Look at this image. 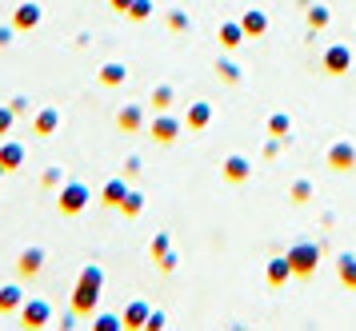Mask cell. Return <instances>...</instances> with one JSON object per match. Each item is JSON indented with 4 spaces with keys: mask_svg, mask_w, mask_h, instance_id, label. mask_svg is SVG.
Returning <instances> with one entry per match:
<instances>
[{
    "mask_svg": "<svg viewBox=\"0 0 356 331\" xmlns=\"http://www.w3.org/2000/svg\"><path fill=\"white\" fill-rule=\"evenodd\" d=\"M60 124V112L56 108H49V112H40V116H36V132H40V136H52V128Z\"/></svg>",
    "mask_w": 356,
    "mask_h": 331,
    "instance_id": "10",
    "label": "cell"
},
{
    "mask_svg": "<svg viewBox=\"0 0 356 331\" xmlns=\"http://www.w3.org/2000/svg\"><path fill=\"white\" fill-rule=\"evenodd\" d=\"M8 124H13V108H0V132H8Z\"/></svg>",
    "mask_w": 356,
    "mask_h": 331,
    "instance_id": "30",
    "label": "cell"
},
{
    "mask_svg": "<svg viewBox=\"0 0 356 331\" xmlns=\"http://www.w3.org/2000/svg\"><path fill=\"white\" fill-rule=\"evenodd\" d=\"M20 160H24V148H20V144H4V148H0V164H4V168H17Z\"/></svg>",
    "mask_w": 356,
    "mask_h": 331,
    "instance_id": "13",
    "label": "cell"
},
{
    "mask_svg": "<svg viewBox=\"0 0 356 331\" xmlns=\"http://www.w3.org/2000/svg\"><path fill=\"white\" fill-rule=\"evenodd\" d=\"M289 275H292V264H289V255H284V260H273V264H268V284H284Z\"/></svg>",
    "mask_w": 356,
    "mask_h": 331,
    "instance_id": "8",
    "label": "cell"
},
{
    "mask_svg": "<svg viewBox=\"0 0 356 331\" xmlns=\"http://www.w3.org/2000/svg\"><path fill=\"white\" fill-rule=\"evenodd\" d=\"M40 264H44V252H40V248H29V252L20 255V271H24V275H36Z\"/></svg>",
    "mask_w": 356,
    "mask_h": 331,
    "instance_id": "7",
    "label": "cell"
},
{
    "mask_svg": "<svg viewBox=\"0 0 356 331\" xmlns=\"http://www.w3.org/2000/svg\"><path fill=\"white\" fill-rule=\"evenodd\" d=\"M129 196V188H124V180H108V188H104V204H120Z\"/></svg>",
    "mask_w": 356,
    "mask_h": 331,
    "instance_id": "15",
    "label": "cell"
},
{
    "mask_svg": "<svg viewBox=\"0 0 356 331\" xmlns=\"http://www.w3.org/2000/svg\"><path fill=\"white\" fill-rule=\"evenodd\" d=\"M113 8H120V12H129V8H132V0H113Z\"/></svg>",
    "mask_w": 356,
    "mask_h": 331,
    "instance_id": "32",
    "label": "cell"
},
{
    "mask_svg": "<svg viewBox=\"0 0 356 331\" xmlns=\"http://www.w3.org/2000/svg\"><path fill=\"white\" fill-rule=\"evenodd\" d=\"M209 116H212L209 104H196V108L188 112V124H193V128H204V124H209Z\"/></svg>",
    "mask_w": 356,
    "mask_h": 331,
    "instance_id": "20",
    "label": "cell"
},
{
    "mask_svg": "<svg viewBox=\"0 0 356 331\" xmlns=\"http://www.w3.org/2000/svg\"><path fill=\"white\" fill-rule=\"evenodd\" d=\"M100 268H84L81 271V284H76V296H72V307H76V316H92V307L100 300Z\"/></svg>",
    "mask_w": 356,
    "mask_h": 331,
    "instance_id": "1",
    "label": "cell"
},
{
    "mask_svg": "<svg viewBox=\"0 0 356 331\" xmlns=\"http://www.w3.org/2000/svg\"><path fill=\"white\" fill-rule=\"evenodd\" d=\"M340 280L356 287V255H340Z\"/></svg>",
    "mask_w": 356,
    "mask_h": 331,
    "instance_id": "16",
    "label": "cell"
},
{
    "mask_svg": "<svg viewBox=\"0 0 356 331\" xmlns=\"http://www.w3.org/2000/svg\"><path fill=\"white\" fill-rule=\"evenodd\" d=\"M97 328H100V331H116V328H120V319H116V316H100Z\"/></svg>",
    "mask_w": 356,
    "mask_h": 331,
    "instance_id": "28",
    "label": "cell"
},
{
    "mask_svg": "<svg viewBox=\"0 0 356 331\" xmlns=\"http://www.w3.org/2000/svg\"><path fill=\"white\" fill-rule=\"evenodd\" d=\"M308 20H312V24H328V12H324V8H312V12H308Z\"/></svg>",
    "mask_w": 356,
    "mask_h": 331,
    "instance_id": "29",
    "label": "cell"
},
{
    "mask_svg": "<svg viewBox=\"0 0 356 331\" xmlns=\"http://www.w3.org/2000/svg\"><path fill=\"white\" fill-rule=\"evenodd\" d=\"M0 172H4V164H0Z\"/></svg>",
    "mask_w": 356,
    "mask_h": 331,
    "instance_id": "33",
    "label": "cell"
},
{
    "mask_svg": "<svg viewBox=\"0 0 356 331\" xmlns=\"http://www.w3.org/2000/svg\"><path fill=\"white\" fill-rule=\"evenodd\" d=\"M268 128H273V136H289V116H273V120H268Z\"/></svg>",
    "mask_w": 356,
    "mask_h": 331,
    "instance_id": "23",
    "label": "cell"
},
{
    "mask_svg": "<svg viewBox=\"0 0 356 331\" xmlns=\"http://www.w3.org/2000/svg\"><path fill=\"white\" fill-rule=\"evenodd\" d=\"M289 264H292L296 275H312L316 264H321V248H316V244H296L289 252Z\"/></svg>",
    "mask_w": 356,
    "mask_h": 331,
    "instance_id": "2",
    "label": "cell"
},
{
    "mask_svg": "<svg viewBox=\"0 0 356 331\" xmlns=\"http://www.w3.org/2000/svg\"><path fill=\"white\" fill-rule=\"evenodd\" d=\"M49 316H52V307L44 300H29L24 303V323H29V328H44Z\"/></svg>",
    "mask_w": 356,
    "mask_h": 331,
    "instance_id": "5",
    "label": "cell"
},
{
    "mask_svg": "<svg viewBox=\"0 0 356 331\" xmlns=\"http://www.w3.org/2000/svg\"><path fill=\"white\" fill-rule=\"evenodd\" d=\"M241 32H244V28H236V24H225V32H220V40H225L228 48H236V44H241Z\"/></svg>",
    "mask_w": 356,
    "mask_h": 331,
    "instance_id": "22",
    "label": "cell"
},
{
    "mask_svg": "<svg viewBox=\"0 0 356 331\" xmlns=\"http://www.w3.org/2000/svg\"><path fill=\"white\" fill-rule=\"evenodd\" d=\"M241 28L248 32V36H260V32L268 28V20H264V12H248V16L241 20Z\"/></svg>",
    "mask_w": 356,
    "mask_h": 331,
    "instance_id": "12",
    "label": "cell"
},
{
    "mask_svg": "<svg viewBox=\"0 0 356 331\" xmlns=\"http://www.w3.org/2000/svg\"><path fill=\"white\" fill-rule=\"evenodd\" d=\"M140 124V108H124L120 112V128H136Z\"/></svg>",
    "mask_w": 356,
    "mask_h": 331,
    "instance_id": "24",
    "label": "cell"
},
{
    "mask_svg": "<svg viewBox=\"0 0 356 331\" xmlns=\"http://www.w3.org/2000/svg\"><path fill=\"white\" fill-rule=\"evenodd\" d=\"M33 24H40V8H36V4H20L17 8V28H33Z\"/></svg>",
    "mask_w": 356,
    "mask_h": 331,
    "instance_id": "9",
    "label": "cell"
},
{
    "mask_svg": "<svg viewBox=\"0 0 356 331\" xmlns=\"http://www.w3.org/2000/svg\"><path fill=\"white\" fill-rule=\"evenodd\" d=\"M348 64H353V52H348L344 44L324 52V68H328V72H348Z\"/></svg>",
    "mask_w": 356,
    "mask_h": 331,
    "instance_id": "6",
    "label": "cell"
},
{
    "mask_svg": "<svg viewBox=\"0 0 356 331\" xmlns=\"http://www.w3.org/2000/svg\"><path fill=\"white\" fill-rule=\"evenodd\" d=\"M152 104H156V108H168V104H172V88H156V92H152Z\"/></svg>",
    "mask_w": 356,
    "mask_h": 331,
    "instance_id": "25",
    "label": "cell"
},
{
    "mask_svg": "<svg viewBox=\"0 0 356 331\" xmlns=\"http://www.w3.org/2000/svg\"><path fill=\"white\" fill-rule=\"evenodd\" d=\"M328 164H332V168H337V172H344V168H353L356 164V148L353 144H332V152H328Z\"/></svg>",
    "mask_w": 356,
    "mask_h": 331,
    "instance_id": "4",
    "label": "cell"
},
{
    "mask_svg": "<svg viewBox=\"0 0 356 331\" xmlns=\"http://www.w3.org/2000/svg\"><path fill=\"white\" fill-rule=\"evenodd\" d=\"M140 204H145V196H140V192H129V196H124L116 207H120L124 216H136V212H140Z\"/></svg>",
    "mask_w": 356,
    "mask_h": 331,
    "instance_id": "17",
    "label": "cell"
},
{
    "mask_svg": "<svg viewBox=\"0 0 356 331\" xmlns=\"http://www.w3.org/2000/svg\"><path fill=\"white\" fill-rule=\"evenodd\" d=\"M292 200H296V204L308 200V180H296V184H292Z\"/></svg>",
    "mask_w": 356,
    "mask_h": 331,
    "instance_id": "27",
    "label": "cell"
},
{
    "mask_svg": "<svg viewBox=\"0 0 356 331\" xmlns=\"http://www.w3.org/2000/svg\"><path fill=\"white\" fill-rule=\"evenodd\" d=\"M20 303V287H0V312H13Z\"/></svg>",
    "mask_w": 356,
    "mask_h": 331,
    "instance_id": "18",
    "label": "cell"
},
{
    "mask_svg": "<svg viewBox=\"0 0 356 331\" xmlns=\"http://www.w3.org/2000/svg\"><path fill=\"white\" fill-rule=\"evenodd\" d=\"M132 16H136V20H145L148 12H152V8H148V0H132V8H129Z\"/></svg>",
    "mask_w": 356,
    "mask_h": 331,
    "instance_id": "26",
    "label": "cell"
},
{
    "mask_svg": "<svg viewBox=\"0 0 356 331\" xmlns=\"http://www.w3.org/2000/svg\"><path fill=\"white\" fill-rule=\"evenodd\" d=\"M164 248H168V239H164V236L152 239V255H164Z\"/></svg>",
    "mask_w": 356,
    "mask_h": 331,
    "instance_id": "31",
    "label": "cell"
},
{
    "mask_svg": "<svg viewBox=\"0 0 356 331\" xmlns=\"http://www.w3.org/2000/svg\"><path fill=\"white\" fill-rule=\"evenodd\" d=\"M100 80H104V84H120V80H124V68H120V64H104Z\"/></svg>",
    "mask_w": 356,
    "mask_h": 331,
    "instance_id": "21",
    "label": "cell"
},
{
    "mask_svg": "<svg viewBox=\"0 0 356 331\" xmlns=\"http://www.w3.org/2000/svg\"><path fill=\"white\" fill-rule=\"evenodd\" d=\"M248 172H252V168H248V160H241V156H232V160L225 164V176H228V180H244Z\"/></svg>",
    "mask_w": 356,
    "mask_h": 331,
    "instance_id": "14",
    "label": "cell"
},
{
    "mask_svg": "<svg viewBox=\"0 0 356 331\" xmlns=\"http://www.w3.org/2000/svg\"><path fill=\"white\" fill-rule=\"evenodd\" d=\"M84 204H88V188H84V184H68V188L60 192V212H65V216H76Z\"/></svg>",
    "mask_w": 356,
    "mask_h": 331,
    "instance_id": "3",
    "label": "cell"
},
{
    "mask_svg": "<svg viewBox=\"0 0 356 331\" xmlns=\"http://www.w3.org/2000/svg\"><path fill=\"white\" fill-rule=\"evenodd\" d=\"M124 319H129L124 328H140V323L148 319V307H145V303H132V307H129V316H124Z\"/></svg>",
    "mask_w": 356,
    "mask_h": 331,
    "instance_id": "19",
    "label": "cell"
},
{
    "mask_svg": "<svg viewBox=\"0 0 356 331\" xmlns=\"http://www.w3.org/2000/svg\"><path fill=\"white\" fill-rule=\"evenodd\" d=\"M177 120H172V116H161V120H156V124H152V136H156V140H172V136H177Z\"/></svg>",
    "mask_w": 356,
    "mask_h": 331,
    "instance_id": "11",
    "label": "cell"
}]
</instances>
